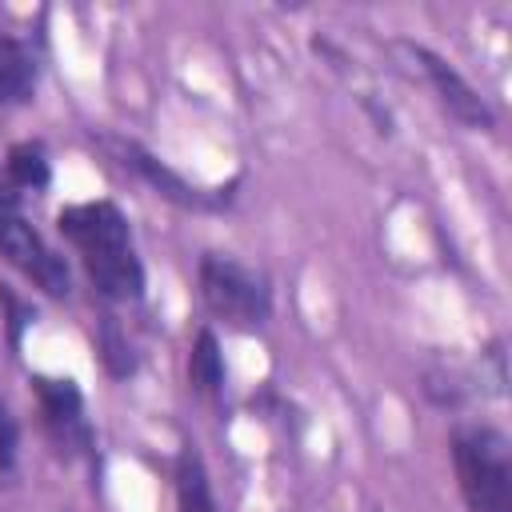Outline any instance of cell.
<instances>
[{
  "label": "cell",
  "mask_w": 512,
  "mask_h": 512,
  "mask_svg": "<svg viewBox=\"0 0 512 512\" xmlns=\"http://www.w3.org/2000/svg\"><path fill=\"white\" fill-rule=\"evenodd\" d=\"M60 236L76 248L88 280L108 300H140L144 296V264L132 244L128 216L112 200L68 204L56 216Z\"/></svg>",
  "instance_id": "6da1fadb"
},
{
  "label": "cell",
  "mask_w": 512,
  "mask_h": 512,
  "mask_svg": "<svg viewBox=\"0 0 512 512\" xmlns=\"http://www.w3.org/2000/svg\"><path fill=\"white\" fill-rule=\"evenodd\" d=\"M452 464L468 512H512V444L500 428H456Z\"/></svg>",
  "instance_id": "7a4b0ae2"
},
{
  "label": "cell",
  "mask_w": 512,
  "mask_h": 512,
  "mask_svg": "<svg viewBox=\"0 0 512 512\" xmlns=\"http://www.w3.org/2000/svg\"><path fill=\"white\" fill-rule=\"evenodd\" d=\"M200 300L204 308L232 324V328H260L272 316V292L268 280L260 272H252L248 264L224 256V252H208L200 260Z\"/></svg>",
  "instance_id": "3957f363"
},
{
  "label": "cell",
  "mask_w": 512,
  "mask_h": 512,
  "mask_svg": "<svg viewBox=\"0 0 512 512\" xmlns=\"http://www.w3.org/2000/svg\"><path fill=\"white\" fill-rule=\"evenodd\" d=\"M0 252L4 260L24 272L36 288H44L48 296H68L72 292V272H68V260L60 252H52L44 244V236L24 220V216H12L0 224Z\"/></svg>",
  "instance_id": "277c9868"
},
{
  "label": "cell",
  "mask_w": 512,
  "mask_h": 512,
  "mask_svg": "<svg viewBox=\"0 0 512 512\" xmlns=\"http://www.w3.org/2000/svg\"><path fill=\"white\" fill-rule=\"evenodd\" d=\"M400 48H404V56L416 64V72L432 84V92L440 96V104H444L464 128H480V132H492V128H496L492 104H488L444 56H436V52L424 48V44H400Z\"/></svg>",
  "instance_id": "5b68a950"
},
{
  "label": "cell",
  "mask_w": 512,
  "mask_h": 512,
  "mask_svg": "<svg viewBox=\"0 0 512 512\" xmlns=\"http://www.w3.org/2000/svg\"><path fill=\"white\" fill-rule=\"evenodd\" d=\"M32 392L44 416V432L60 452H88L92 428L84 420V396L68 376H32Z\"/></svg>",
  "instance_id": "8992f818"
},
{
  "label": "cell",
  "mask_w": 512,
  "mask_h": 512,
  "mask_svg": "<svg viewBox=\"0 0 512 512\" xmlns=\"http://www.w3.org/2000/svg\"><path fill=\"white\" fill-rule=\"evenodd\" d=\"M104 148H108L128 172H136L144 184H152L156 196H164V200H172V204H180V208H216V204H220V196H208V192L192 188L184 176H176L164 160H156V156H152L148 148H140L136 140L104 136Z\"/></svg>",
  "instance_id": "52a82bcc"
},
{
  "label": "cell",
  "mask_w": 512,
  "mask_h": 512,
  "mask_svg": "<svg viewBox=\"0 0 512 512\" xmlns=\"http://www.w3.org/2000/svg\"><path fill=\"white\" fill-rule=\"evenodd\" d=\"M32 92H36V60H32V52L16 36L0 32V108L28 104Z\"/></svg>",
  "instance_id": "ba28073f"
},
{
  "label": "cell",
  "mask_w": 512,
  "mask_h": 512,
  "mask_svg": "<svg viewBox=\"0 0 512 512\" xmlns=\"http://www.w3.org/2000/svg\"><path fill=\"white\" fill-rule=\"evenodd\" d=\"M224 376L228 372H224L220 340H216L212 328H200L196 340H192V348H188V384H192V392L216 400L224 392Z\"/></svg>",
  "instance_id": "9c48e42d"
},
{
  "label": "cell",
  "mask_w": 512,
  "mask_h": 512,
  "mask_svg": "<svg viewBox=\"0 0 512 512\" xmlns=\"http://www.w3.org/2000/svg\"><path fill=\"white\" fill-rule=\"evenodd\" d=\"M176 512H216L208 468H204L200 452H192V448H184L176 460Z\"/></svg>",
  "instance_id": "30bf717a"
},
{
  "label": "cell",
  "mask_w": 512,
  "mask_h": 512,
  "mask_svg": "<svg viewBox=\"0 0 512 512\" xmlns=\"http://www.w3.org/2000/svg\"><path fill=\"white\" fill-rule=\"evenodd\" d=\"M16 188H24V192H40V188H48V180H52V164H48V152L36 144V140H24V144H16L12 152H8V172H4Z\"/></svg>",
  "instance_id": "8fae6325"
},
{
  "label": "cell",
  "mask_w": 512,
  "mask_h": 512,
  "mask_svg": "<svg viewBox=\"0 0 512 512\" xmlns=\"http://www.w3.org/2000/svg\"><path fill=\"white\" fill-rule=\"evenodd\" d=\"M96 348H100V360H104L108 376L124 380V376H132V372H136V356H132V344H128V336L120 332L116 316H104V320H100V336H96Z\"/></svg>",
  "instance_id": "7c38bea8"
},
{
  "label": "cell",
  "mask_w": 512,
  "mask_h": 512,
  "mask_svg": "<svg viewBox=\"0 0 512 512\" xmlns=\"http://www.w3.org/2000/svg\"><path fill=\"white\" fill-rule=\"evenodd\" d=\"M16 444H20L16 420H12V412L0 404V472H8V468L16 464Z\"/></svg>",
  "instance_id": "4fadbf2b"
},
{
  "label": "cell",
  "mask_w": 512,
  "mask_h": 512,
  "mask_svg": "<svg viewBox=\"0 0 512 512\" xmlns=\"http://www.w3.org/2000/svg\"><path fill=\"white\" fill-rule=\"evenodd\" d=\"M0 300H4V308H8V336H12V344H20V328H24V324H28L36 312H32L28 304H20V300H16V296H12L4 284H0Z\"/></svg>",
  "instance_id": "5bb4252c"
},
{
  "label": "cell",
  "mask_w": 512,
  "mask_h": 512,
  "mask_svg": "<svg viewBox=\"0 0 512 512\" xmlns=\"http://www.w3.org/2000/svg\"><path fill=\"white\" fill-rule=\"evenodd\" d=\"M12 216H20V188L8 176H0V224Z\"/></svg>",
  "instance_id": "9a60e30c"
}]
</instances>
